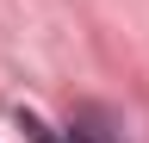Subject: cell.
<instances>
[{
	"mask_svg": "<svg viewBox=\"0 0 149 143\" xmlns=\"http://www.w3.org/2000/svg\"><path fill=\"white\" fill-rule=\"evenodd\" d=\"M50 143H118V131H112L100 112H81V118L62 131V137H50Z\"/></svg>",
	"mask_w": 149,
	"mask_h": 143,
	"instance_id": "obj_1",
	"label": "cell"
}]
</instances>
